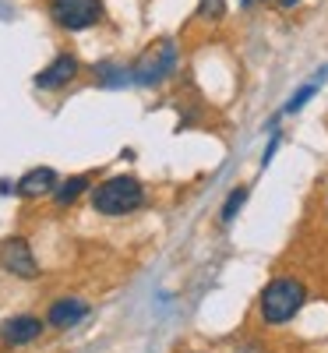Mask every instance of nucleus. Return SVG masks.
I'll return each instance as SVG.
<instances>
[{"label": "nucleus", "mask_w": 328, "mask_h": 353, "mask_svg": "<svg viewBox=\"0 0 328 353\" xmlns=\"http://www.w3.org/2000/svg\"><path fill=\"white\" fill-rule=\"evenodd\" d=\"M81 191H88V176H71V181H64L53 191V198H57V205H71Z\"/></svg>", "instance_id": "9b49d317"}, {"label": "nucleus", "mask_w": 328, "mask_h": 353, "mask_svg": "<svg viewBox=\"0 0 328 353\" xmlns=\"http://www.w3.org/2000/svg\"><path fill=\"white\" fill-rule=\"evenodd\" d=\"M0 265H4L11 276H21V279H36V272H39V265L32 258V248H28L25 241H18V237L0 248Z\"/></svg>", "instance_id": "39448f33"}, {"label": "nucleus", "mask_w": 328, "mask_h": 353, "mask_svg": "<svg viewBox=\"0 0 328 353\" xmlns=\"http://www.w3.org/2000/svg\"><path fill=\"white\" fill-rule=\"evenodd\" d=\"M78 74V61L71 53H61V57H53V61L36 74V88H46V92H57V88H64L68 81H74Z\"/></svg>", "instance_id": "423d86ee"}, {"label": "nucleus", "mask_w": 328, "mask_h": 353, "mask_svg": "<svg viewBox=\"0 0 328 353\" xmlns=\"http://www.w3.org/2000/svg\"><path fill=\"white\" fill-rule=\"evenodd\" d=\"M53 191H57V173L50 166L28 170L21 181H18V194L21 198H43V194H53Z\"/></svg>", "instance_id": "6e6552de"}, {"label": "nucleus", "mask_w": 328, "mask_h": 353, "mask_svg": "<svg viewBox=\"0 0 328 353\" xmlns=\"http://www.w3.org/2000/svg\"><path fill=\"white\" fill-rule=\"evenodd\" d=\"M296 4H300V0H279V8H283V11H289V8H296Z\"/></svg>", "instance_id": "4468645a"}, {"label": "nucleus", "mask_w": 328, "mask_h": 353, "mask_svg": "<svg viewBox=\"0 0 328 353\" xmlns=\"http://www.w3.org/2000/svg\"><path fill=\"white\" fill-rule=\"evenodd\" d=\"M173 68H176V50H173V43H159V46L148 50L145 61L134 68V81H141V85L163 81Z\"/></svg>", "instance_id": "20e7f679"}, {"label": "nucleus", "mask_w": 328, "mask_h": 353, "mask_svg": "<svg viewBox=\"0 0 328 353\" xmlns=\"http://www.w3.org/2000/svg\"><path fill=\"white\" fill-rule=\"evenodd\" d=\"M50 18L68 32H85V28L99 25L103 0H50Z\"/></svg>", "instance_id": "7ed1b4c3"}, {"label": "nucleus", "mask_w": 328, "mask_h": 353, "mask_svg": "<svg viewBox=\"0 0 328 353\" xmlns=\"http://www.w3.org/2000/svg\"><path fill=\"white\" fill-rule=\"evenodd\" d=\"M92 205L103 216H127L145 205V188L134 176H110L99 188H92Z\"/></svg>", "instance_id": "f03ea898"}, {"label": "nucleus", "mask_w": 328, "mask_h": 353, "mask_svg": "<svg viewBox=\"0 0 328 353\" xmlns=\"http://www.w3.org/2000/svg\"><path fill=\"white\" fill-rule=\"evenodd\" d=\"M88 314V304L85 301H74V297H64V301H57L53 307H50V314H46V321L53 329H71V325H78V321Z\"/></svg>", "instance_id": "1a4fd4ad"}, {"label": "nucleus", "mask_w": 328, "mask_h": 353, "mask_svg": "<svg viewBox=\"0 0 328 353\" xmlns=\"http://www.w3.org/2000/svg\"><path fill=\"white\" fill-rule=\"evenodd\" d=\"M321 78H325V71H321L314 81H307L304 88H296V92L289 96V103H286V110H283V113H296V110H300V106H304V103H307V99L318 92V88H321Z\"/></svg>", "instance_id": "f8f14e48"}, {"label": "nucleus", "mask_w": 328, "mask_h": 353, "mask_svg": "<svg viewBox=\"0 0 328 353\" xmlns=\"http://www.w3.org/2000/svg\"><path fill=\"white\" fill-rule=\"evenodd\" d=\"M223 11H226V0H201L198 18H205V21H219Z\"/></svg>", "instance_id": "ddd939ff"}, {"label": "nucleus", "mask_w": 328, "mask_h": 353, "mask_svg": "<svg viewBox=\"0 0 328 353\" xmlns=\"http://www.w3.org/2000/svg\"><path fill=\"white\" fill-rule=\"evenodd\" d=\"M39 332H43V321L32 318V314H18V318L0 325V339H4L8 346H25V343L39 339Z\"/></svg>", "instance_id": "0eeeda50"}, {"label": "nucleus", "mask_w": 328, "mask_h": 353, "mask_svg": "<svg viewBox=\"0 0 328 353\" xmlns=\"http://www.w3.org/2000/svg\"><path fill=\"white\" fill-rule=\"evenodd\" d=\"M307 301V290L300 279H289V276H279L272 279L265 290H261V301H258V311H261V321L265 325H286L300 314Z\"/></svg>", "instance_id": "f257e3e1"}, {"label": "nucleus", "mask_w": 328, "mask_h": 353, "mask_svg": "<svg viewBox=\"0 0 328 353\" xmlns=\"http://www.w3.org/2000/svg\"><path fill=\"white\" fill-rule=\"evenodd\" d=\"M247 198H251V188H233V191H229V198L223 201V209H219V219L229 226V223L236 219V212H240L244 205H247Z\"/></svg>", "instance_id": "9d476101"}, {"label": "nucleus", "mask_w": 328, "mask_h": 353, "mask_svg": "<svg viewBox=\"0 0 328 353\" xmlns=\"http://www.w3.org/2000/svg\"><path fill=\"white\" fill-rule=\"evenodd\" d=\"M254 4H265V0H240V8H254Z\"/></svg>", "instance_id": "2eb2a0df"}]
</instances>
